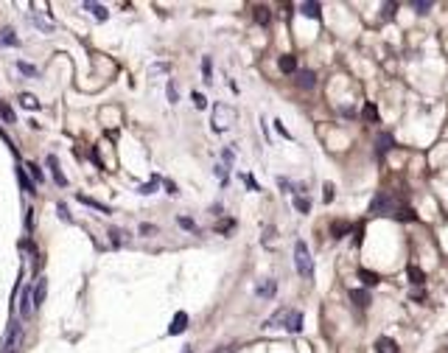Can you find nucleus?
<instances>
[{"mask_svg": "<svg viewBox=\"0 0 448 353\" xmlns=\"http://www.w3.org/2000/svg\"><path fill=\"white\" fill-rule=\"evenodd\" d=\"M398 207L400 205L389 194H376V199H373V205H370V213L373 216H395L398 213Z\"/></svg>", "mask_w": 448, "mask_h": 353, "instance_id": "obj_1", "label": "nucleus"}, {"mask_svg": "<svg viewBox=\"0 0 448 353\" xmlns=\"http://www.w3.org/2000/svg\"><path fill=\"white\" fill-rule=\"evenodd\" d=\"M294 263H297V272L303 275V278H311V275H314V261H311L308 247H305L303 241L294 244Z\"/></svg>", "mask_w": 448, "mask_h": 353, "instance_id": "obj_2", "label": "nucleus"}, {"mask_svg": "<svg viewBox=\"0 0 448 353\" xmlns=\"http://www.w3.org/2000/svg\"><path fill=\"white\" fill-rule=\"evenodd\" d=\"M233 121H236V110H230L227 104H216L213 107V129L216 132H224Z\"/></svg>", "mask_w": 448, "mask_h": 353, "instance_id": "obj_3", "label": "nucleus"}, {"mask_svg": "<svg viewBox=\"0 0 448 353\" xmlns=\"http://www.w3.org/2000/svg\"><path fill=\"white\" fill-rule=\"evenodd\" d=\"M283 325H286V331H291V334H300V331H303V314H300V311H286Z\"/></svg>", "mask_w": 448, "mask_h": 353, "instance_id": "obj_4", "label": "nucleus"}, {"mask_svg": "<svg viewBox=\"0 0 448 353\" xmlns=\"http://www.w3.org/2000/svg\"><path fill=\"white\" fill-rule=\"evenodd\" d=\"M17 336H20V323H17V320H12V325H9V331H6V339H3V353H12L14 350Z\"/></svg>", "mask_w": 448, "mask_h": 353, "instance_id": "obj_5", "label": "nucleus"}, {"mask_svg": "<svg viewBox=\"0 0 448 353\" xmlns=\"http://www.w3.org/2000/svg\"><path fill=\"white\" fill-rule=\"evenodd\" d=\"M185 328H188V314H185V311H176V314H174V323L168 325V334L176 336V334H182Z\"/></svg>", "mask_w": 448, "mask_h": 353, "instance_id": "obj_6", "label": "nucleus"}, {"mask_svg": "<svg viewBox=\"0 0 448 353\" xmlns=\"http://www.w3.org/2000/svg\"><path fill=\"white\" fill-rule=\"evenodd\" d=\"M45 163H48V168H51V174H54V180H56V183L62 185V188H65V185H67V176L62 174V168H59V160H56L54 154H48V160H45Z\"/></svg>", "mask_w": 448, "mask_h": 353, "instance_id": "obj_7", "label": "nucleus"}, {"mask_svg": "<svg viewBox=\"0 0 448 353\" xmlns=\"http://www.w3.org/2000/svg\"><path fill=\"white\" fill-rule=\"evenodd\" d=\"M297 84L303 87V90H314L317 73H314V70H300V73H297Z\"/></svg>", "mask_w": 448, "mask_h": 353, "instance_id": "obj_8", "label": "nucleus"}, {"mask_svg": "<svg viewBox=\"0 0 448 353\" xmlns=\"http://www.w3.org/2000/svg\"><path fill=\"white\" fill-rule=\"evenodd\" d=\"M45 294H48V280L45 278H36V286H34V305H42L45 303Z\"/></svg>", "mask_w": 448, "mask_h": 353, "instance_id": "obj_9", "label": "nucleus"}, {"mask_svg": "<svg viewBox=\"0 0 448 353\" xmlns=\"http://www.w3.org/2000/svg\"><path fill=\"white\" fill-rule=\"evenodd\" d=\"M392 146H395V140H392V135H389V132H381V135L376 138V152H378V154H387Z\"/></svg>", "mask_w": 448, "mask_h": 353, "instance_id": "obj_10", "label": "nucleus"}, {"mask_svg": "<svg viewBox=\"0 0 448 353\" xmlns=\"http://www.w3.org/2000/svg\"><path fill=\"white\" fill-rule=\"evenodd\" d=\"M376 353H400L398 345H395V339H389V336H378L376 339Z\"/></svg>", "mask_w": 448, "mask_h": 353, "instance_id": "obj_11", "label": "nucleus"}, {"mask_svg": "<svg viewBox=\"0 0 448 353\" xmlns=\"http://www.w3.org/2000/svg\"><path fill=\"white\" fill-rule=\"evenodd\" d=\"M76 199H79L81 205L93 207V210H101V213H112V207H109V205H101L98 199H90V196H84V194H76Z\"/></svg>", "mask_w": 448, "mask_h": 353, "instance_id": "obj_12", "label": "nucleus"}, {"mask_svg": "<svg viewBox=\"0 0 448 353\" xmlns=\"http://www.w3.org/2000/svg\"><path fill=\"white\" fill-rule=\"evenodd\" d=\"M300 12L305 14V17H311V20H320V14H322V6L320 3H300Z\"/></svg>", "mask_w": 448, "mask_h": 353, "instance_id": "obj_13", "label": "nucleus"}, {"mask_svg": "<svg viewBox=\"0 0 448 353\" xmlns=\"http://www.w3.org/2000/svg\"><path fill=\"white\" fill-rule=\"evenodd\" d=\"M350 300L359 305V308H367V305H370V292H364V289H353Z\"/></svg>", "mask_w": 448, "mask_h": 353, "instance_id": "obj_14", "label": "nucleus"}, {"mask_svg": "<svg viewBox=\"0 0 448 353\" xmlns=\"http://www.w3.org/2000/svg\"><path fill=\"white\" fill-rule=\"evenodd\" d=\"M278 65H280V70H283V73H294V70H297V59H294L291 54H283V56L278 59Z\"/></svg>", "mask_w": 448, "mask_h": 353, "instance_id": "obj_15", "label": "nucleus"}, {"mask_svg": "<svg viewBox=\"0 0 448 353\" xmlns=\"http://www.w3.org/2000/svg\"><path fill=\"white\" fill-rule=\"evenodd\" d=\"M347 233H350V222H333L331 225V236L333 238H342V236H347Z\"/></svg>", "mask_w": 448, "mask_h": 353, "instance_id": "obj_16", "label": "nucleus"}, {"mask_svg": "<svg viewBox=\"0 0 448 353\" xmlns=\"http://www.w3.org/2000/svg\"><path fill=\"white\" fill-rule=\"evenodd\" d=\"M20 317H23V320H28V317H31V292H28V289L23 292V300H20Z\"/></svg>", "mask_w": 448, "mask_h": 353, "instance_id": "obj_17", "label": "nucleus"}, {"mask_svg": "<svg viewBox=\"0 0 448 353\" xmlns=\"http://www.w3.org/2000/svg\"><path fill=\"white\" fill-rule=\"evenodd\" d=\"M255 292H258V297H272L275 294V280H263L260 286H255Z\"/></svg>", "mask_w": 448, "mask_h": 353, "instance_id": "obj_18", "label": "nucleus"}, {"mask_svg": "<svg viewBox=\"0 0 448 353\" xmlns=\"http://www.w3.org/2000/svg\"><path fill=\"white\" fill-rule=\"evenodd\" d=\"M84 9H90V12H93V17H96V20H107V17H109L107 6H98V3H84Z\"/></svg>", "mask_w": 448, "mask_h": 353, "instance_id": "obj_19", "label": "nucleus"}, {"mask_svg": "<svg viewBox=\"0 0 448 353\" xmlns=\"http://www.w3.org/2000/svg\"><path fill=\"white\" fill-rule=\"evenodd\" d=\"M406 272H409V280H412L415 286H420V283H426V272H423V269H418V267H409V269H406Z\"/></svg>", "mask_w": 448, "mask_h": 353, "instance_id": "obj_20", "label": "nucleus"}, {"mask_svg": "<svg viewBox=\"0 0 448 353\" xmlns=\"http://www.w3.org/2000/svg\"><path fill=\"white\" fill-rule=\"evenodd\" d=\"M359 278H362L364 283H367V286H376L378 280H381V278H378L376 272H370V269H359Z\"/></svg>", "mask_w": 448, "mask_h": 353, "instance_id": "obj_21", "label": "nucleus"}, {"mask_svg": "<svg viewBox=\"0 0 448 353\" xmlns=\"http://www.w3.org/2000/svg\"><path fill=\"white\" fill-rule=\"evenodd\" d=\"M17 42H20V39L14 37L12 28H3V31H0V45H17Z\"/></svg>", "mask_w": 448, "mask_h": 353, "instance_id": "obj_22", "label": "nucleus"}, {"mask_svg": "<svg viewBox=\"0 0 448 353\" xmlns=\"http://www.w3.org/2000/svg\"><path fill=\"white\" fill-rule=\"evenodd\" d=\"M20 104H23L25 110H36V107H39V101H36L31 93H23V96H20Z\"/></svg>", "mask_w": 448, "mask_h": 353, "instance_id": "obj_23", "label": "nucleus"}, {"mask_svg": "<svg viewBox=\"0 0 448 353\" xmlns=\"http://www.w3.org/2000/svg\"><path fill=\"white\" fill-rule=\"evenodd\" d=\"M17 180H20V185H23L25 194H34V185L28 183V176H25V168H17Z\"/></svg>", "mask_w": 448, "mask_h": 353, "instance_id": "obj_24", "label": "nucleus"}, {"mask_svg": "<svg viewBox=\"0 0 448 353\" xmlns=\"http://www.w3.org/2000/svg\"><path fill=\"white\" fill-rule=\"evenodd\" d=\"M255 23H260V25L269 23V9H266V6H258V9H255Z\"/></svg>", "mask_w": 448, "mask_h": 353, "instance_id": "obj_25", "label": "nucleus"}, {"mask_svg": "<svg viewBox=\"0 0 448 353\" xmlns=\"http://www.w3.org/2000/svg\"><path fill=\"white\" fill-rule=\"evenodd\" d=\"M364 118H367L370 123H376V121H378V110H376V104H364Z\"/></svg>", "mask_w": 448, "mask_h": 353, "instance_id": "obj_26", "label": "nucleus"}, {"mask_svg": "<svg viewBox=\"0 0 448 353\" xmlns=\"http://www.w3.org/2000/svg\"><path fill=\"white\" fill-rule=\"evenodd\" d=\"M395 219H406V222H415L418 216H415L412 207H398V213H395Z\"/></svg>", "mask_w": 448, "mask_h": 353, "instance_id": "obj_27", "label": "nucleus"}, {"mask_svg": "<svg viewBox=\"0 0 448 353\" xmlns=\"http://www.w3.org/2000/svg\"><path fill=\"white\" fill-rule=\"evenodd\" d=\"M294 207L300 210V213H308V210H311V202L305 199V196H294Z\"/></svg>", "mask_w": 448, "mask_h": 353, "instance_id": "obj_28", "label": "nucleus"}, {"mask_svg": "<svg viewBox=\"0 0 448 353\" xmlns=\"http://www.w3.org/2000/svg\"><path fill=\"white\" fill-rule=\"evenodd\" d=\"M25 168H28V174L34 176L36 183H42V180H45V176H42V171H39V165H36V163H25Z\"/></svg>", "mask_w": 448, "mask_h": 353, "instance_id": "obj_29", "label": "nucleus"}, {"mask_svg": "<svg viewBox=\"0 0 448 353\" xmlns=\"http://www.w3.org/2000/svg\"><path fill=\"white\" fill-rule=\"evenodd\" d=\"M0 118H3L6 123H14V110L6 107V104H0Z\"/></svg>", "mask_w": 448, "mask_h": 353, "instance_id": "obj_30", "label": "nucleus"}, {"mask_svg": "<svg viewBox=\"0 0 448 353\" xmlns=\"http://www.w3.org/2000/svg\"><path fill=\"white\" fill-rule=\"evenodd\" d=\"M412 6H415V12H418V14H426L431 9V0H415Z\"/></svg>", "mask_w": 448, "mask_h": 353, "instance_id": "obj_31", "label": "nucleus"}, {"mask_svg": "<svg viewBox=\"0 0 448 353\" xmlns=\"http://www.w3.org/2000/svg\"><path fill=\"white\" fill-rule=\"evenodd\" d=\"M17 67H20V73H25V76H36V67L28 65V62H17Z\"/></svg>", "mask_w": 448, "mask_h": 353, "instance_id": "obj_32", "label": "nucleus"}, {"mask_svg": "<svg viewBox=\"0 0 448 353\" xmlns=\"http://www.w3.org/2000/svg\"><path fill=\"white\" fill-rule=\"evenodd\" d=\"M180 98V90H176V81H168V104H176Z\"/></svg>", "mask_w": 448, "mask_h": 353, "instance_id": "obj_33", "label": "nucleus"}, {"mask_svg": "<svg viewBox=\"0 0 448 353\" xmlns=\"http://www.w3.org/2000/svg\"><path fill=\"white\" fill-rule=\"evenodd\" d=\"M154 185H157V180H152V183H143V185H138V194H154Z\"/></svg>", "mask_w": 448, "mask_h": 353, "instance_id": "obj_34", "label": "nucleus"}, {"mask_svg": "<svg viewBox=\"0 0 448 353\" xmlns=\"http://www.w3.org/2000/svg\"><path fill=\"white\" fill-rule=\"evenodd\" d=\"M31 23L36 25V28H42V31H51V23H45L42 17H36V14H31Z\"/></svg>", "mask_w": 448, "mask_h": 353, "instance_id": "obj_35", "label": "nucleus"}, {"mask_svg": "<svg viewBox=\"0 0 448 353\" xmlns=\"http://www.w3.org/2000/svg\"><path fill=\"white\" fill-rule=\"evenodd\" d=\"M176 222H180V227H182V230H196L194 219H185V216H180V219H176Z\"/></svg>", "mask_w": 448, "mask_h": 353, "instance_id": "obj_36", "label": "nucleus"}, {"mask_svg": "<svg viewBox=\"0 0 448 353\" xmlns=\"http://www.w3.org/2000/svg\"><path fill=\"white\" fill-rule=\"evenodd\" d=\"M194 104H196V110H205V107H207V101H205L202 93H194Z\"/></svg>", "mask_w": 448, "mask_h": 353, "instance_id": "obj_37", "label": "nucleus"}, {"mask_svg": "<svg viewBox=\"0 0 448 353\" xmlns=\"http://www.w3.org/2000/svg\"><path fill=\"white\" fill-rule=\"evenodd\" d=\"M163 188H165V191H168V194H171V196H176V194H180V191H176V185H174V183H171V180H163Z\"/></svg>", "mask_w": 448, "mask_h": 353, "instance_id": "obj_38", "label": "nucleus"}, {"mask_svg": "<svg viewBox=\"0 0 448 353\" xmlns=\"http://www.w3.org/2000/svg\"><path fill=\"white\" fill-rule=\"evenodd\" d=\"M322 191H325V194H322V199L331 202V199H333V185H331V183H325V188H322Z\"/></svg>", "mask_w": 448, "mask_h": 353, "instance_id": "obj_39", "label": "nucleus"}, {"mask_svg": "<svg viewBox=\"0 0 448 353\" xmlns=\"http://www.w3.org/2000/svg\"><path fill=\"white\" fill-rule=\"evenodd\" d=\"M395 14V3H384V20H389Z\"/></svg>", "mask_w": 448, "mask_h": 353, "instance_id": "obj_40", "label": "nucleus"}, {"mask_svg": "<svg viewBox=\"0 0 448 353\" xmlns=\"http://www.w3.org/2000/svg\"><path fill=\"white\" fill-rule=\"evenodd\" d=\"M202 70H205V81H213V79H210V59L202 62Z\"/></svg>", "mask_w": 448, "mask_h": 353, "instance_id": "obj_41", "label": "nucleus"}, {"mask_svg": "<svg viewBox=\"0 0 448 353\" xmlns=\"http://www.w3.org/2000/svg\"><path fill=\"white\" fill-rule=\"evenodd\" d=\"M275 129H278V132H280V135H283V138H289V140H291V135H289V129H286V126H283V123H280V121H275Z\"/></svg>", "mask_w": 448, "mask_h": 353, "instance_id": "obj_42", "label": "nucleus"}, {"mask_svg": "<svg viewBox=\"0 0 448 353\" xmlns=\"http://www.w3.org/2000/svg\"><path fill=\"white\" fill-rule=\"evenodd\" d=\"M56 210H59V216H62V219H65V222H70V213H67V207H65V205H59V207H56Z\"/></svg>", "mask_w": 448, "mask_h": 353, "instance_id": "obj_43", "label": "nucleus"}, {"mask_svg": "<svg viewBox=\"0 0 448 353\" xmlns=\"http://www.w3.org/2000/svg\"><path fill=\"white\" fill-rule=\"evenodd\" d=\"M140 233H143V236H146V233H157V227H154V225H140Z\"/></svg>", "mask_w": 448, "mask_h": 353, "instance_id": "obj_44", "label": "nucleus"}, {"mask_svg": "<svg viewBox=\"0 0 448 353\" xmlns=\"http://www.w3.org/2000/svg\"><path fill=\"white\" fill-rule=\"evenodd\" d=\"M213 353H233V347H218V350H213Z\"/></svg>", "mask_w": 448, "mask_h": 353, "instance_id": "obj_45", "label": "nucleus"}, {"mask_svg": "<svg viewBox=\"0 0 448 353\" xmlns=\"http://www.w3.org/2000/svg\"><path fill=\"white\" fill-rule=\"evenodd\" d=\"M182 353H194V347H182Z\"/></svg>", "mask_w": 448, "mask_h": 353, "instance_id": "obj_46", "label": "nucleus"}]
</instances>
